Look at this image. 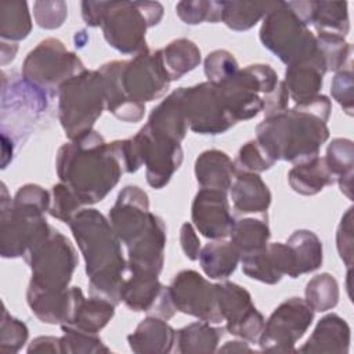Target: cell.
Segmentation results:
<instances>
[{
    "label": "cell",
    "mask_w": 354,
    "mask_h": 354,
    "mask_svg": "<svg viewBox=\"0 0 354 354\" xmlns=\"http://www.w3.org/2000/svg\"><path fill=\"white\" fill-rule=\"evenodd\" d=\"M289 185L300 195H315L326 185L336 183L324 158H314L304 163L295 165L288 174Z\"/></svg>",
    "instance_id": "obj_32"
},
{
    "label": "cell",
    "mask_w": 354,
    "mask_h": 354,
    "mask_svg": "<svg viewBox=\"0 0 354 354\" xmlns=\"http://www.w3.org/2000/svg\"><path fill=\"white\" fill-rule=\"evenodd\" d=\"M98 72L104 83L106 109L123 122L141 120L145 102L162 97L171 83L160 50L152 53L147 48L129 61L108 62Z\"/></svg>",
    "instance_id": "obj_2"
},
{
    "label": "cell",
    "mask_w": 354,
    "mask_h": 354,
    "mask_svg": "<svg viewBox=\"0 0 354 354\" xmlns=\"http://www.w3.org/2000/svg\"><path fill=\"white\" fill-rule=\"evenodd\" d=\"M64 336L59 337L61 353H109L111 350L102 343L97 333H87L68 326H61Z\"/></svg>",
    "instance_id": "obj_42"
},
{
    "label": "cell",
    "mask_w": 354,
    "mask_h": 354,
    "mask_svg": "<svg viewBox=\"0 0 354 354\" xmlns=\"http://www.w3.org/2000/svg\"><path fill=\"white\" fill-rule=\"evenodd\" d=\"M218 308L228 333L248 342H257L264 318L252 303L250 293L234 282L216 283Z\"/></svg>",
    "instance_id": "obj_14"
},
{
    "label": "cell",
    "mask_w": 354,
    "mask_h": 354,
    "mask_svg": "<svg viewBox=\"0 0 354 354\" xmlns=\"http://www.w3.org/2000/svg\"><path fill=\"white\" fill-rule=\"evenodd\" d=\"M61 353L59 337L40 336L36 337L28 347V353Z\"/></svg>",
    "instance_id": "obj_53"
},
{
    "label": "cell",
    "mask_w": 354,
    "mask_h": 354,
    "mask_svg": "<svg viewBox=\"0 0 354 354\" xmlns=\"http://www.w3.org/2000/svg\"><path fill=\"white\" fill-rule=\"evenodd\" d=\"M166 246V225L160 217L151 213L142 234L130 243L127 266L131 274L159 275L163 267Z\"/></svg>",
    "instance_id": "obj_18"
},
{
    "label": "cell",
    "mask_w": 354,
    "mask_h": 354,
    "mask_svg": "<svg viewBox=\"0 0 354 354\" xmlns=\"http://www.w3.org/2000/svg\"><path fill=\"white\" fill-rule=\"evenodd\" d=\"M68 225L84 257L90 295L119 304L127 263L109 220L97 209H80Z\"/></svg>",
    "instance_id": "obj_4"
},
{
    "label": "cell",
    "mask_w": 354,
    "mask_h": 354,
    "mask_svg": "<svg viewBox=\"0 0 354 354\" xmlns=\"http://www.w3.org/2000/svg\"><path fill=\"white\" fill-rule=\"evenodd\" d=\"M134 138L138 142L142 163L145 165L147 183L152 188H163L183 162L180 142L156 136L147 126Z\"/></svg>",
    "instance_id": "obj_15"
},
{
    "label": "cell",
    "mask_w": 354,
    "mask_h": 354,
    "mask_svg": "<svg viewBox=\"0 0 354 354\" xmlns=\"http://www.w3.org/2000/svg\"><path fill=\"white\" fill-rule=\"evenodd\" d=\"M223 332L221 328L212 326L206 321L192 322L176 330V350L181 354L213 353L217 350Z\"/></svg>",
    "instance_id": "obj_35"
},
{
    "label": "cell",
    "mask_w": 354,
    "mask_h": 354,
    "mask_svg": "<svg viewBox=\"0 0 354 354\" xmlns=\"http://www.w3.org/2000/svg\"><path fill=\"white\" fill-rule=\"evenodd\" d=\"M50 194L36 185L26 184L14 195L7 196L1 184V217H0V252L3 257H25L29 249L43 241L51 227L44 213L48 212Z\"/></svg>",
    "instance_id": "obj_5"
},
{
    "label": "cell",
    "mask_w": 354,
    "mask_h": 354,
    "mask_svg": "<svg viewBox=\"0 0 354 354\" xmlns=\"http://www.w3.org/2000/svg\"><path fill=\"white\" fill-rule=\"evenodd\" d=\"M242 271L252 279L274 285L283 275L292 278L293 263L286 243H267L261 250L241 257Z\"/></svg>",
    "instance_id": "obj_19"
},
{
    "label": "cell",
    "mask_w": 354,
    "mask_h": 354,
    "mask_svg": "<svg viewBox=\"0 0 354 354\" xmlns=\"http://www.w3.org/2000/svg\"><path fill=\"white\" fill-rule=\"evenodd\" d=\"M183 106L188 127L198 134H221L235 124L210 82L183 87Z\"/></svg>",
    "instance_id": "obj_13"
},
{
    "label": "cell",
    "mask_w": 354,
    "mask_h": 354,
    "mask_svg": "<svg viewBox=\"0 0 354 354\" xmlns=\"http://www.w3.org/2000/svg\"><path fill=\"white\" fill-rule=\"evenodd\" d=\"M289 93L285 86V82H279L277 88L267 97H264V113L267 116H272L281 113L288 109Z\"/></svg>",
    "instance_id": "obj_50"
},
{
    "label": "cell",
    "mask_w": 354,
    "mask_h": 354,
    "mask_svg": "<svg viewBox=\"0 0 354 354\" xmlns=\"http://www.w3.org/2000/svg\"><path fill=\"white\" fill-rule=\"evenodd\" d=\"M230 194L234 209L241 214L266 213L271 203V192L257 173L235 171Z\"/></svg>",
    "instance_id": "obj_25"
},
{
    "label": "cell",
    "mask_w": 354,
    "mask_h": 354,
    "mask_svg": "<svg viewBox=\"0 0 354 354\" xmlns=\"http://www.w3.org/2000/svg\"><path fill=\"white\" fill-rule=\"evenodd\" d=\"M28 339V328L19 319L11 317L6 308H3L1 317V337L0 350L4 353H17Z\"/></svg>",
    "instance_id": "obj_46"
},
{
    "label": "cell",
    "mask_w": 354,
    "mask_h": 354,
    "mask_svg": "<svg viewBox=\"0 0 354 354\" xmlns=\"http://www.w3.org/2000/svg\"><path fill=\"white\" fill-rule=\"evenodd\" d=\"M58 116L66 137L77 140L90 131L106 108L101 73L87 71L75 75L58 88Z\"/></svg>",
    "instance_id": "obj_6"
},
{
    "label": "cell",
    "mask_w": 354,
    "mask_h": 354,
    "mask_svg": "<svg viewBox=\"0 0 354 354\" xmlns=\"http://www.w3.org/2000/svg\"><path fill=\"white\" fill-rule=\"evenodd\" d=\"M270 235L266 213L235 220L230 232L231 243L241 257L261 250L268 243Z\"/></svg>",
    "instance_id": "obj_29"
},
{
    "label": "cell",
    "mask_w": 354,
    "mask_h": 354,
    "mask_svg": "<svg viewBox=\"0 0 354 354\" xmlns=\"http://www.w3.org/2000/svg\"><path fill=\"white\" fill-rule=\"evenodd\" d=\"M318 50L325 61L326 72H337L351 62V44L340 35L318 32L315 36Z\"/></svg>",
    "instance_id": "obj_40"
},
{
    "label": "cell",
    "mask_w": 354,
    "mask_h": 354,
    "mask_svg": "<svg viewBox=\"0 0 354 354\" xmlns=\"http://www.w3.org/2000/svg\"><path fill=\"white\" fill-rule=\"evenodd\" d=\"M165 288L158 275L131 274L122 285L120 301L133 311H152Z\"/></svg>",
    "instance_id": "obj_28"
},
{
    "label": "cell",
    "mask_w": 354,
    "mask_h": 354,
    "mask_svg": "<svg viewBox=\"0 0 354 354\" xmlns=\"http://www.w3.org/2000/svg\"><path fill=\"white\" fill-rule=\"evenodd\" d=\"M83 203L77 198V195L64 183H58L53 187V202L50 205L48 213L69 224L72 217L82 209Z\"/></svg>",
    "instance_id": "obj_43"
},
{
    "label": "cell",
    "mask_w": 354,
    "mask_h": 354,
    "mask_svg": "<svg viewBox=\"0 0 354 354\" xmlns=\"http://www.w3.org/2000/svg\"><path fill=\"white\" fill-rule=\"evenodd\" d=\"M353 207H348L340 220L336 234V246L339 256L348 270H351L353 267Z\"/></svg>",
    "instance_id": "obj_49"
},
{
    "label": "cell",
    "mask_w": 354,
    "mask_h": 354,
    "mask_svg": "<svg viewBox=\"0 0 354 354\" xmlns=\"http://www.w3.org/2000/svg\"><path fill=\"white\" fill-rule=\"evenodd\" d=\"M353 90H354L353 68H351V62H348L344 68L336 72L330 84L332 98L343 108V111L348 116L353 115V109H354Z\"/></svg>",
    "instance_id": "obj_47"
},
{
    "label": "cell",
    "mask_w": 354,
    "mask_h": 354,
    "mask_svg": "<svg viewBox=\"0 0 354 354\" xmlns=\"http://www.w3.org/2000/svg\"><path fill=\"white\" fill-rule=\"evenodd\" d=\"M163 66L170 80H177L187 72L195 69L201 62V51L188 39H177L160 50Z\"/></svg>",
    "instance_id": "obj_36"
},
{
    "label": "cell",
    "mask_w": 354,
    "mask_h": 354,
    "mask_svg": "<svg viewBox=\"0 0 354 354\" xmlns=\"http://www.w3.org/2000/svg\"><path fill=\"white\" fill-rule=\"evenodd\" d=\"M330 109V100L318 94L290 109L267 116L256 127V141L274 162L304 163L317 158L321 145L329 138L326 122Z\"/></svg>",
    "instance_id": "obj_1"
},
{
    "label": "cell",
    "mask_w": 354,
    "mask_h": 354,
    "mask_svg": "<svg viewBox=\"0 0 354 354\" xmlns=\"http://www.w3.org/2000/svg\"><path fill=\"white\" fill-rule=\"evenodd\" d=\"M145 126L156 136L181 142L188 129L183 106V87L170 93L152 109Z\"/></svg>",
    "instance_id": "obj_23"
},
{
    "label": "cell",
    "mask_w": 354,
    "mask_h": 354,
    "mask_svg": "<svg viewBox=\"0 0 354 354\" xmlns=\"http://www.w3.org/2000/svg\"><path fill=\"white\" fill-rule=\"evenodd\" d=\"M277 1H223L221 21L232 30H248L275 6Z\"/></svg>",
    "instance_id": "obj_37"
},
{
    "label": "cell",
    "mask_w": 354,
    "mask_h": 354,
    "mask_svg": "<svg viewBox=\"0 0 354 354\" xmlns=\"http://www.w3.org/2000/svg\"><path fill=\"white\" fill-rule=\"evenodd\" d=\"M195 228L209 239L230 236L235 218L230 212L225 191L202 188L195 195L191 209Z\"/></svg>",
    "instance_id": "obj_17"
},
{
    "label": "cell",
    "mask_w": 354,
    "mask_h": 354,
    "mask_svg": "<svg viewBox=\"0 0 354 354\" xmlns=\"http://www.w3.org/2000/svg\"><path fill=\"white\" fill-rule=\"evenodd\" d=\"M149 217L148 195L136 185L124 187L109 210V223L126 246L133 243L142 234L148 225Z\"/></svg>",
    "instance_id": "obj_16"
},
{
    "label": "cell",
    "mask_w": 354,
    "mask_h": 354,
    "mask_svg": "<svg viewBox=\"0 0 354 354\" xmlns=\"http://www.w3.org/2000/svg\"><path fill=\"white\" fill-rule=\"evenodd\" d=\"M177 15L188 25H198L202 22L216 24L221 21L223 1H180L176 6Z\"/></svg>",
    "instance_id": "obj_41"
},
{
    "label": "cell",
    "mask_w": 354,
    "mask_h": 354,
    "mask_svg": "<svg viewBox=\"0 0 354 354\" xmlns=\"http://www.w3.org/2000/svg\"><path fill=\"white\" fill-rule=\"evenodd\" d=\"M84 69L76 54L68 51L58 39L50 37L28 54L22 65V77L53 97L66 80Z\"/></svg>",
    "instance_id": "obj_10"
},
{
    "label": "cell",
    "mask_w": 354,
    "mask_h": 354,
    "mask_svg": "<svg viewBox=\"0 0 354 354\" xmlns=\"http://www.w3.org/2000/svg\"><path fill=\"white\" fill-rule=\"evenodd\" d=\"M314 310L304 299L290 297L282 301L264 322L257 340L263 351L289 353L313 324Z\"/></svg>",
    "instance_id": "obj_11"
},
{
    "label": "cell",
    "mask_w": 354,
    "mask_h": 354,
    "mask_svg": "<svg viewBox=\"0 0 354 354\" xmlns=\"http://www.w3.org/2000/svg\"><path fill=\"white\" fill-rule=\"evenodd\" d=\"M195 176L202 188L227 191L235 176L234 162L223 151H205L195 160Z\"/></svg>",
    "instance_id": "obj_27"
},
{
    "label": "cell",
    "mask_w": 354,
    "mask_h": 354,
    "mask_svg": "<svg viewBox=\"0 0 354 354\" xmlns=\"http://www.w3.org/2000/svg\"><path fill=\"white\" fill-rule=\"evenodd\" d=\"M82 289L72 286L65 292H47L28 288L26 299L32 313L46 324L64 325L71 321Z\"/></svg>",
    "instance_id": "obj_21"
},
{
    "label": "cell",
    "mask_w": 354,
    "mask_h": 354,
    "mask_svg": "<svg viewBox=\"0 0 354 354\" xmlns=\"http://www.w3.org/2000/svg\"><path fill=\"white\" fill-rule=\"evenodd\" d=\"M218 351L221 353H241V351H252V348L248 346V343L245 342H239V340H235V342H227L225 346H223L221 348H218Z\"/></svg>",
    "instance_id": "obj_54"
},
{
    "label": "cell",
    "mask_w": 354,
    "mask_h": 354,
    "mask_svg": "<svg viewBox=\"0 0 354 354\" xmlns=\"http://www.w3.org/2000/svg\"><path fill=\"white\" fill-rule=\"evenodd\" d=\"M289 7L318 32L335 33L343 37L350 30L346 1H288Z\"/></svg>",
    "instance_id": "obj_20"
},
{
    "label": "cell",
    "mask_w": 354,
    "mask_h": 354,
    "mask_svg": "<svg viewBox=\"0 0 354 354\" xmlns=\"http://www.w3.org/2000/svg\"><path fill=\"white\" fill-rule=\"evenodd\" d=\"M350 342L351 330L348 324L337 314H328L319 319L314 332L299 351L347 354Z\"/></svg>",
    "instance_id": "obj_24"
},
{
    "label": "cell",
    "mask_w": 354,
    "mask_h": 354,
    "mask_svg": "<svg viewBox=\"0 0 354 354\" xmlns=\"http://www.w3.org/2000/svg\"><path fill=\"white\" fill-rule=\"evenodd\" d=\"M127 342L134 353H170L176 346V330L160 317H147Z\"/></svg>",
    "instance_id": "obj_26"
},
{
    "label": "cell",
    "mask_w": 354,
    "mask_h": 354,
    "mask_svg": "<svg viewBox=\"0 0 354 354\" xmlns=\"http://www.w3.org/2000/svg\"><path fill=\"white\" fill-rule=\"evenodd\" d=\"M32 29L30 14L26 1L0 3V36L1 40L15 43L25 39Z\"/></svg>",
    "instance_id": "obj_38"
},
{
    "label": "cell",
    "mask_w": 354,
    "mask_h": 354,
    "mask_svg": "<svg viewBox=\"0 0 354 354\" xmlns=\"http://www.w3.org/2000/svg\"><path fill=\"white\" fill-rule=\"evenodd\" d=\"M235 57L227 50H216L205 59V75L207 82L218 84L238 72Z\"/></svg>",
    "instance_id": "obj_45"
},
{
    "label": "cell",
    "mask_w": 354,
    "mask_h": 354,
    "mask_svg": "<svg viewBox=\"0 0 354 354\" xmlns=\"http://www.w3.org/2000/svg\"><path fill=\"white\" fill-rule=\"evenodd\" d=\"M163 7L158 1H108L101 22L105 40L123 54L147 50L145 32L158 25Z\"/></svg>",
    "instance_id": "obj_7"
},
{
    "label": "cell",
    "mask_w": 354,
    "mask_h": 354,
    "mask_svg": "<svg viewBox=\"0 0 354 354\" xmlns=\"http://www.w3.org/2000/svg\"><path fill=\"white\" fill-rule=\"evenodd\" d=\"M325 72L326 66L319 50L315 55L289 65L285 71V86L289 98L299 104L318 95Z\"/></svg>",
    "instance_id": "obj_22"
},
{
    "label": "cell",
    "mask_w": 354,
    "mask_h": 354,
    "mask_svg": "<svg viewBox=\"0 0 354 354\" xmlns=\"http://www.w3.org/2000/svg\"><path fill=\"white\" fill-rule=\"evenodd\" d=\"M180 243L183 252L189 260H198L201 252V242L195 232V228L189 223H184L180 230Z\"/></svg>",
    "instance_id": "obj_51"
},
{
    "label": "cell",
    "mask_w": 354,
    "mask_h": 354,
    "mask_svg": "<svg viewBox=\"0 0 354 354\" xmlns=\"http://www.w3.org/2000/svg\"><path fill=\"white\" fill-rule=\"evenodd\" d=\"M260 40L288 66L318 53L315 36L288 1H277L266 14L260 28Z\"/></svg>",
    "instance_id": "obj_8"
},
{
    "label": "cell",
    "mask_w": 354,
    "mask_h": 354,
    "mask_svg": "<svg viewBox=\"0 0 354 354\" xmlns=\"http://www.w3.org/2000/svg\"><path fill=\"white\" fill-rule=\"evenodd\" d=\"M289 248L293 271L292 278H297L301 274L313 272L322 264V243L319 238L308 230L295 231L286 241Z\"/></svg>",
    "instance_id": "obj_30"
},
{
    "label": "cell",
    "mask_w": 354,
    "mask_h": 354,
    "mask_svg": "<svg viewBox=\"0 0 354 354\" xmlns=\"http://www.w3.org/2000/svg\"><path fill=\"white\" fill-rule=\"evenodd\" d=\"M25 260L32 270L29 288L47 292L68 290L77 266L75 248L54 228L43 241L28 250Z\"/></svg>",
    "instance_id": "obj_9"
},
{
    "label": "cell",
    "mask_w": 354,
    "mask_h": 354,
    "mask_svg": "<svg viewBox=\"0 0 354 354\" xmlns=\"http://www.w3.org/2000/svg\"><path fill=\"white\" fill-rule=\"evenodd\" d=\"M124 169L115 141L106 142L95 130L65 142L57 153V174L83 205L102 201L119 183Z\"/></svg>",
    "instance_id": "obj_3"
},
{
    "label": "cell",
    "mask_w": 354,
    "mask_h": 354,
    "mask_svg": "<svg viewBox=\"0 0 354 354\" xmlns=\"http://www.w3.org/2000/svg\"><path fill=\"white\" fill-rule=\"evenodd\" d=\"M198 259L203 272L210 279H225L235 271L241 254L231 241L216 239L201 249Z\"/></svg>",
    "instance_id": "obj_33"
},
{
    "label": "cell",
    "mask_w": 354,
    "mask_h": 354,
    "mask_svg": "<svg viewBox=\"0 0 354 354\" xmlns=\"http://www.w3.org/2000/svg\"><path fill=\"white\" fill-rule=\"evenodd\" d=\"M113 314V303L95 296L86 299L82 295L76 303L71 321L61 326H68L87 333H98L111 321Z\"/></svg>",
    "instance_id": "obj_31"
},
{
    "label": "cell",
    "mask_w": 354,
    "mask_h": 354,
    "mask_svg": "<svg viewBox=\"0 0 354 354\" xmlns=\"http://www.w3.org/2000/svg\"><path fill=\"white\" fill-rule=\"evenodd\" d=\"M108 1H83L82 3V17L84 22L91 26H101L104 12Z\"/></svg>",
    "instance_id": "obj_52"
},
{
    "label": "cell",
    "mask_w": 354,
    "mask_h": 354,
    "mask_svg": "<svg viewBox=\"0 0 354 354\" xmlns=\"http://www.w3.org/2000/svg\"><path fill=\"white\" fill-rule=\"evenodd\" d=\"M176 311L210 324L223 322L216 283H210L194 270L180 271L167 286Z\"/></svg>",
    "instance_id": "obj_12"
},
{
    "label": "cell",
    "mask_w": 354,
    "mask_h": 354,
    "mask_svg": "<svg viewBox=\"0 0 354 354\" xmlns=\"http://www.w3.org/2000/svg\"><path fill=\"white\" fill-rule=\"evenodd\" d=\"M314 311H328L339 301V283L333 275L324 272L313 277L306 286V299Z\"/></svg>",
    "instance_id": "obj_39"
},
{
    "label": "cell",
    "mask_w": 354,
    "mask_h": 354,
    "mask_svg": "<svg viewBox=\"0 0 354 354\" xmlns=\"http://www.w3.org/2000/svg\"><path fill=\"white\" fill-rule=\"evenodd\" d=\"M274 160L261 149L256 140L248 141L238 152L236 159L234 160L235 171H249V173H261L274 166Z\"/></svg>",
    "instance_id": "obj_44"
},
{
    "label": "cell",
    "mask_w": 354,
    "mask_h": 354,
    "mask_svg": "<svg viewBox=\"0 0 354 354\" xmlns=\"http://www.w3.org/2000/svg\"><path fill=\"white\" fill-rule=\"evenodd\" d=\"M329 171L336 178L340 191L353 199V176H354V144L348 138H335L328 145L324 158Z\"/></svg>",
    "instance_id": "obj_34"
},
{
    "label": "cell",
    "mask_w": 354,
    "mask_h": 354,
    "mask_svg": "<svg viewBox=\"0 0 354 354\" xmlns=\"http://www.w3.org/2000/svg\"><path fill=\"white\" fill-rule=\"evenodd\" d=\"M33 14L40 28L55 29L64 24L68 7L64 1H36L33 4Z\"/></svg>",
    "instance_id": "obj_48"
}]
</instances>
